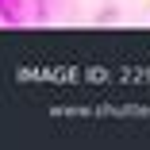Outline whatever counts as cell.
<instances>
[{
  "instance_id": "1",
  "label": "cell",
  "mask_w": 150,
  "mask_h": 150,
  "mask_svg": "<svg viewBox=\"0 0 150 150\" xmlns=\"http://www.w3.org/2000/svg\"><path fill=\"white\" fill-rule=\"evenodd\" d=\"M0 16L8 23H19V0H0Z\"/></svg>"
}]
</instances>
